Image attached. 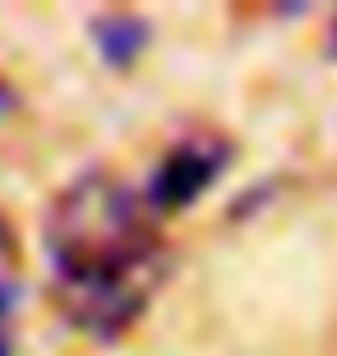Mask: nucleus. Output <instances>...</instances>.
<instances>
[{
	"instance_id": "nucleus-1",
	"label": "nucleus",
	"mask_w": 337,
	"mask_h": 356,
	"mask_svg": "<svg viewBox=\"0 0 337 356\" xmlns=\"http://www.w3.org/2000/svg\"><path fill=\"white\" fill-rule=\"evenodd\" d=\"M47 254L65 315L97 338L130 329L167 273L148 209L111 176H83L56 199Z\"/></svg>"
},
{
	"instance_id": "nucleus-2",
	"label": "nucleus",
	"mask_w": 337,
	"mask_h": 356,
	"mask_svg": "<svg viewBox=\"0 0 337 356\" xmlns=\"http://www.w3.org/2000/svg\"><path fill=\"white\" fill-rule=\"evenodd\" d=\"M227 153H231V148L222 144V139H208V134L176 144L167 158H162L153 185H148V209L167 213V209H185L190 199H199L208 185L217 181L222 167H227Z\"/></svg>"
},
{
	"instance_id": "nucleus-3",
	"label": "nucleus",
	"mask_w": 337,
	"mask_h": 356,
	"mask_svg": "<svg viewBox=\"0 0 337 356\" xmlns=\"http://www.w3.org/2000/svg\"><path fill=\"white\" fill-rule=\"evenodd\" d=\"M143 38H148V28L139 24V19H130V14H111V19H102L97 24V42H102V56L106 60H134V51L143 47Z\"/></svg>"
},
{
	"instance_id": "nucleus-4",
	"label": "nucleus",
	"mask_w": 337,
	"mask_h": 356,
	"mask_svg": "<svg viewBox=\"0 0 337 356\" xmlns=\"http://www.w3.org/2000/svg\"><path fill=\"white\" fill-rule=\"evenodd\" d=\"M14 291H19V259H14V241H10V227L0 222V356H10Z\"/></svg>"
},
{
	"instance_id": "nucleus-5",
	"label": "nucleus",
	"mask_w": 337,
	"mask_h": 356,
	"mask_svg": "<svg viewBox=\"0 0 337 356\" xmlns=\"http://www.w3.org/2000/svg\"><path fill=\"white\" fill-rule=\"evenodd\" d=\"M0 111H10V88L0 83Z\"/></svg>"
},
{
	"instance_id": "nucleus-6",
	"label": "nucleus",
	"mask_w": 337,
	"mask_h": 356,
	"mask_svg": "<svg viewBox=\"0 0 337 356\" xmlns=\"http://www.w3.org/2000/svg\"><path fill=\"white\" fill-rule=\"evenodd\" d=\"M333 51H337V19H333Z\"/></svg>"
}]
</instances>
